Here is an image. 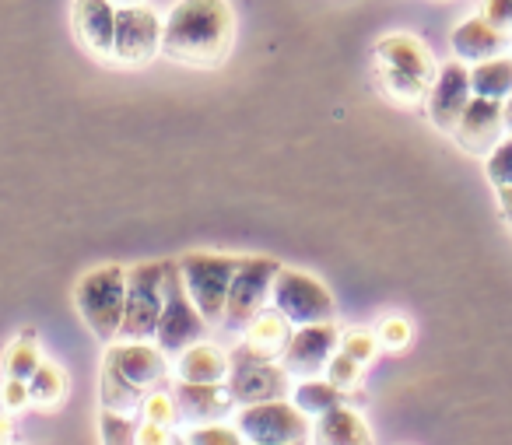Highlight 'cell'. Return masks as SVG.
I'll list each match as a JSON object with an SVG mask.
<instances>
[{
    "instance_id": "8d00e7d4",
    "label": "cell",
    "mask_w": 512,
    "mask_h": 445,
    "mask_svg": "<svg viewBox=\"0 0 512 445\" xmlns=\"http://www.w3.org/2000/svg\"><path fill=\"white\" fill-rule=\"evenodd\" d=\"M498 204H502L505 221L512 225V186H502V190H498Z\"/></svg>"
},
{
    "instance_id": "d4e9b609",
    "label": "cell",
    "mask_w": 512,
    "mask_h": 445,
    "mask_svg": "<svg viewBox=\"0 0 512 445\" xmlns=\"http://www.w3.org/2000/svg\"><path fill=\"white\" fill-rule=\"evenodd\" d=\"M341 396H344L341 386H334L330 379H316V375H313V379H302L299 386L292 389V403L309 417L327 414L330 407H337V403H341Z\"/></svg>"
},
{
    "instance_id": "ffe728a7",
    "label": "cell",
    "mask_w": 512,
    "mask_h": 445,
    "mask_svg": "<svg viewBox=\"0 0 512 445\" xmlns=\"http://www.w3.org/2000/svg\"><path fill=\"white\" fill-rule=\"evenodd\" d=\"M176 379L183 382H225L228 379V354L214 344H197L183 347L176 354Z\"/></svg>"
},
{
    "instance_id": "8992f818",
    "label": "cell",
    "mask_w": 512,
    "mask_h": 445,
    "mask_svg": "<svg viewBox=\"0 0 512 445\" xmlns=\"http://www.w3.org/2000/svg\"><path fill=\"white\" fill-rule=\"evenodd\" d=\"M281 263L271 256H239V267L228 284L225 312H221V323L228 330H246L249 319H256L264 312V305L271 302L274 277H278Z\"/></svg>"
},
{
    "instance_id": "e0dca14e",
    "label": "cell",
    "mask_w": 512,
    "mask_h": 445,
    "mask_svg": "<svg viewBox=\"0 0 512 445\" xmlns=\"http://www.w3.org/2000/svg\"><path fill=\"white\" fill-rule=\"evenodd\" d=\"M172 400L183 421L207 424V421H228L235 407V396L228 393L225 382H183L172 389Z\"/></svg>"
},
{
    "instance_id": "4316f807",
    "label": "cell",
    "mask_w": 512,
    "mask_h": 445,
    "mask_svg": "<svg viewBox=\"0 0 512 445\" xmlns=\"http://www.w3.org/2000/svg\"><path fill=\"white\" fill-rule=\"evenodd\" d=\"M484 172H488L495 190L512 186V137H502V141L484 155Z\"/></svg>"
},
{
    "instance_id": "603a6c76",
    "label": "cell",
    "mask_w": 512,
    "mask_h": 445,
    "mask_svg": "<svg viewBox=\"0 0 512 445\" xmlns=\"http://www.w3.org/2000/svg\"><path fill=\"white\" fill-rule=\"evenodd\" d=\"M99 396H102V407L109 410H120V414H141L144 407V389L134 386L130 379H123L113 365L102 361V379H99Z\"/></svg>"
},
{
    "instance_id": "277c9868",
    "label": "cell",
    "mask_w": 512,
    "mask_h": 445,
    "mask_svg": "<svg viewBox=\"0 0 512 445\" xmlns=\"http://www.w3.org/2000/svg\"><path fill=\"white\" fill-rule=\"evenodd\" d=\"M179 277H183L186 291H190L193 305L200 309V316L207 323H221V312H225L228 284L239 267V256L225 253H207V249H193L176 260Z\"/></svg>"
},
{
    "instance_id": "f35d334b",
    "label": "cell",
    "mask_w": 512,
    "mask_h": 445,
    "mask_svg": "<svg viewBox=\"0 0 512 445\" xmlns=\"http://www.w3.org/2000/svg\"><path fill=\"white\" fill-rule=\"evenodd\" d=\"M11 438V421L8 417H0V442H8Z\"/></svg>"
},
{
    "instance_id": "f1b7e54d",
    "label": "cell",
    "mask_w": 512,
    "mask_h": 445,
    "mask_svg": "<svg viewBox=\"0 0 512 445\" xmlns=\"http://www.w3.org/2000/svg\"><path fill=\"white\" fill-rule=\"evenodd\" d=\"M186 442H193V445H239V442H246V438H242V431L235 428V424L207 421V424H200V428H193L190 435H186Z\"/></svg>"
},
{
    "instance_id": "83f0119b",
    "label": "cell",
    "mask_w": 512,
    "mask_h": 445,
    "mask_svg": "<svg viewBox=\"0 0 512 445\" xmlns=\"http://www.w3.org/2000/svg\"><path fill=\"white\" fill-rule=\"evenodd\" d=\"M99 435L102 442H137V421H130V414H120V410H99Z\"/></svg>"
},
{
    "instance_id": "7402d4cb",
    "label": "cell",
    "mask_w": 512,
    "mask_h": 445,
    "mask_svg": "<svg viewBox=\"0 0 512 445\" xmlns=\"http://www.w3.org/2000/svg\"><path fill=\"white\" fill-rule=\"evenodd\" d=\"M470 88L481 99H498L505 102L512 95V57L509 53H498L491 60L470 67Z\"/></svg>"
},
{
    "instance_id": "f546056e",
    "label": "cell",
    "mask_w": 512,
    "mask_h": 445,
    "mask_svg": "<svg viewBox=\"0 0 512 445\" xmlns=\"http://www.w3.org/2000/svg\"><path fill=\"white\" fill-rule=\"evenodd\" d=\"M141 417H144V421H155V424H165V428H172V424L179 421V410H176V400H172V393H165V389H151V393L144 396Z\"/></svg>"
},
{
    "instance_id": "ab89813d",
    "label": "cell",
    "mask_w": 512,
    "mask_h": 445,
    "mask_svg": "<svg viewBox=\"0 0 512 445\" xmlns=\"http://www.w3.org/2000/svg\"><path fill=\"white\" fill-rule=\"evenodd\" d=\"M116 4H137V0H116Z\"/></svg>"
},
{
    "instance_id": "d6986e66",
    "label": "cell",
    "mask_w": 512,
    "mask_h": 445,
    "mask_svg": "<svg viewBox=\"0 0 512 445\" xmlns=\"http://www.w3.org/2000/svg\"><path fill=\"white\" fill-rule=\"evenodd\" d=\"M313 438L323 445H365V442H372V431L358 410L337 403V407H330L327 414L316 417Z\"/></svg>"
},
{
    "instance_id": "3957f363",
    "label": "cell",
    "mask_w": 512,
    "mask_h": 445,
    "mask_svg": "<svg viewBox=\"0 0 512 445\" xmlns=\"http://www.w3.org/2000/svg\"><path fill=\"white\" fill-rule=\"evenodd\" d=\"M123 302H127V270L116 267V263L88 270L74 288V305H78L81 319L106 344L120 337Z\"/></svg>"
},
{
    "instance_id": "cb8c5ba5",
    "label": "cell",
    "mask_w": 512,
    "mask_h": 445,
    "mask_svg": "<svg viewBox=\"0 0 512 445\" xmlns=\"http://www.w3.org/2000/svg\"><path fill=\"white\" fill-rule=\"evenodd\" d=\"M64 396H67V372L60 365H53V361H39V368L29 379V403L53 410L64 403Z\"/></svg>"
},
{
    "instance_id": "7c38bea8",
    "label": "cell",
    "mask_w": 512,
    "mask_h": 445,
    "mask_svg": "<svg viewBox=\"0 0 512 445\" xmlns=\"http://www.w3.org/2000/svg\"><path fill=\"white\" fill-rule=\"evenodd\" d=\"M341 347V330L334 323H306L299 330H292L281 365L299 379H313V375L327 372V361L334 358V351Z\"/></svg>"
},
{
    "instance_id": "8fae6325",
    "label": "cell",
    "mask_w": 512,
    "mask_h": 445,
    "mask_svg": "<svg viewBox=\"0 0 512 445\" xmlns=\"http://www.w3.org/2000/svg\"><path fill=\"white\" fill-rule=\"evenodd\" d=\"M162 53V18L148 4H123L116 8V43L113 60L127 67H141Z\"/></svg>"
},
{
    "instance_id": "4dcf8cb0",
    "label": "cell",
    "mask_w": 512,
    "mask_h": 445,
    "mask_svg": "<svg viewBox=\"0 0 512 445\" xmlns=\"http://www.w3.org/2000/svg\"><path fill=\"white\" fill-rule=\"evenodd\" d=\"M362 368H365L362 361H355L351 354L334 351V358L327 361V379L341 389H355L362 382Z\"/></svg>"
},
{
    "instance_id": "ac0fdd59",
    "label": "cell",
    "mask_w": 512,
    "mask_h": 445,
    "mask_svg": "<svg viewBox=\"0 0 512 445\" xmlns=\"http://www.w3.org/2000/svg\"><path fill=\"white\" fill-rule=\"evenodd\" d=\"M449 46H453L456 60H463V64H481V60H491L498 53H509L512 36L495 29L484 15H474L456 25L453 36H449Z\"/></svg>"
},
{
    "instance_id": "5bb4252c",
    "label": "cell",
    "mask_w": 512,
    "mask_h": 445,
    "mask_svg": "<svg viewBox=\"0 0 512 445\" xmlns=\"http://www.w3.org/2000/svg\"><path fill=\"white\" fill-rule=\"evenodd\" d=\"M470 99H474L470 67L463 64V60H449L446 67H439L432 92H428V120H432L442 134H453Z\"/></svg>"
},
{
    "instance_id": "ba28073f",
    "label": "cell",
    "mask_w": 512,
    "mask_h": 445,
    "mask_svg": "<svg viewBox=\"0 0 512 445\" xmlns=\"http://www.w3.org/2000/svg\"><path fill=\"white\" fill-rule=\"evenodd\" d=\"M225 386L235 396V403L285 400V396H292V372L285 365H278L274 358H260L246 344H239L228 354Z\"/></svg>"
},
{
    "instance_id": "30bf717a",
    "label": "cell",
    "mask_w": 512,
    "mask_h": 445,
    "mask_svg": "<svg viewBox=\"0 0 512 445\" xmlns=\"http://www.w3.org/2000/svg\"><path fill=\"white\" fill-rule=\"evenodd\" d=\"M271 302L278 312H285V319H292V326L334 319V295L327 291V284L316 281L313 274H302V270L292 267L278 270L271 288Z\"/></svg>"
},
{
    "instance_id": "1f68e13d",
    "label": "cell",
    "mask_w": 512,
    "mask_h": 445,
    "mask_svg": "<svg viewBox=\"0 0 512 445\" xmlns=\"http://www.w3.org/2000/svg\"><path fill=\"white\" fill-rule=\"evenodd\" d=\"M411 319L404 316H386L383 323H379L376 330V340L379 347H386V351H404L407 344H411Z\"/></svg>"
},
{
    "instance_id": "44dd1931",
    "label": "cell",
    "mask_w": 512,
    "mask_h": 445,
    "mask_svg": "<svg viewBox=\"0 0 512 445\" xmlns=\"http://www.w3.org/2000/svg\"><path fill=\"white\" fill-rule=\"evenodd\" d=\"M246 340L242 344L249 347V351H256L260 358H274L278 361L281 354H285L288 340H292V319H285V312H260L256 319H249L246 330Z\"/></svg>"
},
{
    "instance_id": "5b68a950",
    "label": "cell",
    "mask_w": 512,
    "mask_h": 445,
    "mask_svg": "<svg viewBox=\"0 0 512 445\" xmlns=\"http://www.w3.org/2000/svg\"><path fill=\"white\" fill-rule=\"evenodd\" d=\"M165 305V263H137L127 270V302L116 340H155Z\"/></svg>"
},
{
    "instance_id": "6da1fadb",
    "label": "cell",
    "mask_w": 512,
    "mask_h": 445,
    "mask_svg": "<svg viewBox=\"0 0 512 445\" xmlns=\"http://www.w3.org/2000/svg\"><path fill=\"white\" fill-rule=\"evenodd\" d=\"M235 15L228 0H179L162 22V53L183 67H218L232 53Z\"/></svg>"
},
{
    "instance_id": "836d02e7",
    "label": "cell",
    "mask_w": 512,
    "mask_h": 445,
    "mask_svg": "<svg viewBox=\"0 0 512 445\" xmlns=\"http://www.w3.org/2000/svg\"><path fill=\"white\" fill-rule=\"evenodd\" d=\"M0 400H4V410H25L29 407V382L8 375L0 386Z\"/></svg>"
},
{
    "instance_id": "52a82bcc",
    "label": "cell",
    "mask_w": 512,
    "mask_h": 445,
    "mask_svg": "<svg viewBox=\"0 0 512 445\" xmlns=\"http://www.w3.org/2000/svg\"><path fill=\"white\" fill-rule=\"evenodd\" d=\"M235 428L242 431L246 442L260 445H299L313 438V417L302 414L288 400H264V403H242Z\"/></svg>"
},
{
    "instance_id": "d590c367",
    "label": "cell",
    "mask_w": 512,
    "mask_h": 445,
    "mask_svg": "<svg viewBox=\"0 0 512 445\" xmlns=\"http://www.w3.org/2000/svg\"><path fill=\"white\" fill-rule=\"evenodd\" d=\"M172 428H165V424H155V421H141L137 424V442L141 445H162V442H172Z\"/></svg>"
},
{
    "instance_id": "7a4b0ae2",
    "label": "cell",
    "mask_w": 512,
    "mask_h": 445,
    "mask_svg": "<svg viewBox=\"0 0 512 445\" xmlns=\"http://www.w3.org/2000/svg\"><path fill=\"white\" fill-rule=\"evenodd\" d=\"M372 60H376V81L397 106H421L435 85V64L432 50L421 39L407 36V32H390L372 46Z\"/></svg>"
},
{
    "instance_id": "9c48e42d",
    "label": "cell",
    "mask_w": 512,
    "mask_h": 445,
    "mask_svg": "<svg viewBox=\"0 0 512 445\" xmlns=\"http://www.w3.org/2000/svg\"><path fill=\"white\" fill-rule=\"evenodd\" d=\"M204 333H207V319L193 305L190 291H186L183 277H179V267L172 260H165V305L155 330V344L165 354H179L183 347L204 340Z\"/></svg>"
},
{
    "instance_id": "e575fe53",
    "label": "cell",
    "mask_w": 512,
    "mask_h": 445,
    "mask_svg": "<svg viewBox=\"0 0 512 445\" xmlns=\"http://www.w3.org/2000/svg\"><path fill=\"white\" fill-rule=\"evenodd\" d=\"M481 15L488 18L495 29L512 36V0H481Z\"/></svg>"
},
{
    "instance_id": "d6a6232c",
    "label": "cell",
    "mask_w": 512,
    "mask_h": 445,
    "mask_svg": "<svg viewBox=\"0 0 512 445\" xmlns=\"http://www.w3.org/2000/svg\"><path fill=\"white\" fill-rule=\"evenodd\" d=\"M341 351L351 354L355 361H362V365H369L379 351V340H376V333H369V330H348V333H341Z\"/></svg>"
},
{
    "instance_id": "4fadbf2b",
    "label": "cell",
    "mask_w": 512,
    "mask_h": 445,
    "mask_svg": "<svg viewBox=\"0 0 512 445\" xmlns=\"http://www.w3.org/2000/svg\"><path fill=\"white\" fill-rule=\"evenodd\" d=\"M106 365H113L123 379L141 386L144 393L162 389L165 382H169V354L158 344H148V340H120V344H109Z\"/></svg>"
},
{
    "instance_id": "74e56055",
    "label": "cell",
    "mask_w": 512,
    "mask_h": 445,
    "mask_svg": "<svg viewBox=\"0 0 512 445\" xmlns=\"http://www.w3.org/2000/svg\"><path fill=\"white\" fill-rule=\"evenodd\" d=\"M502 113H505V130H509V134H512V95L502 102Z\"/></svg>"
},
{
    "instance_id": "9a60e30c",
    "label": "cell",
    "mask_w": 512,
    "mask_h": 445,
    "mask_svg": "<svg viewBox=\"0 0 512 445\" xmlns=\"http://www.w3.org/2000/svg\"><path fill=\"white\" fill-rule=\"evenodd\" d=\"M453 137H456V144L467 151V155L484 158L505 137L502 102L474 95V99L467 102V109H463V116H460V123H456Z\"/></svg>"
},
{
    "instance_id": "2e32d148",
    "label": "cell",
    "mask_w": 512,
    "mask_h": 445,
    "mask_svg": "<svg viewBox=\"0 0 512 445\" xmlns=\"http://www.w3.org/2000/svg\"><path fill=\"white\" fill-rule=\"evenodd\" d=\"M71 25L78 43L99 60H113L116 43V0H74Z\"/></svg>"
},
{
    "instance_id": "484cf974",
    "label": "cell",
    "mask_w": 512,
    "mask_h": 445,
    "mask_svg": "<svg viewBox=\"0 0 512 445\" xmlns=\"http://www.w3.org/2000/svg\"><path fill=\"white\" fill-rule=\"evenodd\" d=\"M39 340H36V330H25L22 337L15 340V344L8 347V354H4V372L15 375V379H32V372L39 368Z\"/></svg>"
}]
</instances>
